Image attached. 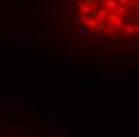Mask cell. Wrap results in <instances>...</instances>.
<instances>
[]
</instances>
